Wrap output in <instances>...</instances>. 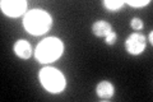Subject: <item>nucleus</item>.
I'll return each mask as SVG.
<instances>
[{"label":"nucleus","instance_id":"1","mask_svg":"<svg viewBox=\"0 0 153 102\" xmlns=\"http://www.w3.org/2000/svg\"><path fill=\"white\" fill-rule=\"evenodd\" d=\"M23 26L31 35H42L49 31L51 26V18L41 9H33L26 14L23 19Z\"/></svg>","mask_w":153,"mask_h":102},{"label":"nucleus","instance_id":"2","mask_svg":"<svg viewBox=\"0 0 153 102\" xmlns=\"http://www.w3.org/2000/svg\"><path fill=\"white\" fill-rule=\"evenodd\" d=\"M64 46L59 38L49 37L38 43L36 47V59L40 63H51L59 59L63 54Z\"/></svg>","mask_w":153,"mask_h":102},{"label":"nucleus","instance_id":"3","mask_svg":"<svg viewBox=\"0 0 153 102\" xmlns=\"http://www.w3.org/2000/svg\"><path fill=\"white\" fill-rule=\"evenodd\" d=\"M40 80L51 93H60L65 88V78L55 68H44L40 71Z\"/></svg>","mask_w":153,"mask_h":102},{"label":"nucleus","instance_id":"4","mask_svg":"<svg viewBox=\"0 0 153 102\" xmlns=\"http://www.w3.org/2000/svg\"><path fill=\"white\" fill-rule=\"evenodd\" d=\"M1 10L8 17H19L26 12L27 3L25 0H4L0 3Z\"/></svg>","mask_w":153,"mask_h":102},{"label":"nucleus","instance_id":"5","mask_svg":"<svg viewBox=\"0 0 153 102\" xmlns=\"http://www.w3.org/2000/svg\"><path fill=\"white\" fill-rule=\"evenodd\" d=\"M125 48L131 55H140L146 48V37L140 33H131L125 41Z\"/></svg>","mask_w":153,"mask_h":102},{"label":"nucleus","instance_id":"6","mask_svg":"<svg viewBox=\"0 0 153 102\" xmlns=\"http://www.w3.org/2000/svg\"><path fill=\"white\" fill-rule=\"evenodd\" d=\"M14 52L18 55L21 59H28L32 54L31 45L26 40H18L14 45Z\"/></svg>","mask_w":153,"mask_h":102},{"label":"nucleus","instance_id":"7","mask_svg":"<svg viewBox=\"0 0 153 102\" xmlns=\"http://www.w3.org/2000/svg\"><path fill=\"white\" fill-rule=\"evenodd\" d=\"M92 32L97 37H106L108 33L112 32V27L105 21H97L92 24Z\"/></svg>","mask_w":153,"mask_h":102},{"label":"nucleus","instance_id":"8","mask_svg":"<svg viewBox=\"0 0 153 102\" xmlns=\"http://www.w3.org/2000/svg\"><path fill=\"white\" fill-rule=\"evenodd\" d=\"M114 92H115L114 86L107 80L100 82V83L97 84V87H96V93H97V96L101 97V98H105V100L112 97Z\"/></svg>","mask_w":153,"mask_h":102},{"label":"nucleus","instance_id":"9","mask_svg":"<svg viewBox=\"0 0 153 102\" xmlns=\"http://www.w3.org/2000/svg\"><path fill=\"white\" fill-rule=\"evenodd\" d=\"M124 4H125V1H123V0H105L103 1V5L106 7L108 10H119Z\"/></svg>","mask_w":153,"mask_h":102},{"label":"nucleus","instance_id":"10","mask_svg":"<svg viewBox=\"0 0 153 102\" xmlns=\"http://www.w3.org/2000/svg\"><path fill=\"white\" fill-rule=\"evenodd\" d=\"M130 26H131L133 30H135V31H140L142 28H143V22L140 21V18L135 17V18H133V19H131Z\"/></svg>","mask_w":153,"mask_h":102},{"label":"nucleus","instance_id":"11","mask_svg":"<svg viewBox=\"0 0 153 102\" xmlns=\"http://www.w3.org/2000/svg\"><path fill=\"white\" fill-rule=\"evenodd\" d=\"M128 5H130V7H134V8H142V7H146V5H148L151 1L149 0H142V1H131V0H128Z\"/></svg>","mask_w":153,"mask_h":102},{"label":"nucleus","instance_id":"12","mask_svg":"<svg viewBox=\"0 0 153 102\" xmlns=\"http://www.w3.org/2000/svg\"><path fill=\"white\" fill-rule=\"evenodd\" d=\"M116 40H117V35L114 31L111 33H108V35L105 37V42H106L107 45H114V43L116 42Z\"/></svg>","mask_w":153,"mask_h":102},{"label":"nucleus","instance_id":"13","mask_svg":"<svg viewBox=\"0 0 153 102\" xmlns=\"http://www.w3.org/2000/svg\"><path fill=\"white\" fill-rule=\"evenodd\" d=\"M152 40H153V33H152V32H151V33H149V42H151V43H152V42H153V41H152Z\"/></svg>","mask_w":153,"mask_h":102}]
</instances>
